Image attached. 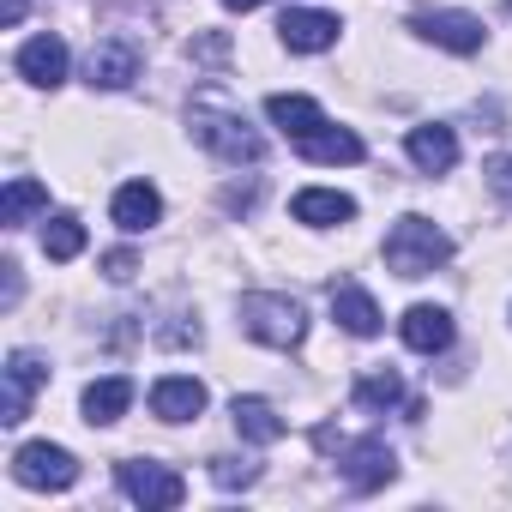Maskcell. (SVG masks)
<instances>
[{"label": "cell", "instance_id": "7402d4cb", "mask_svg": "<svg viewBox=\"0 0 512 512\" xmlns=\"http://www.w3.org/2000/svg\"><path fill=\"white\" fill-rule=\"evenodd\" d=\"M37 211H49V187H43V181H31V175H13V181H7V193H0V223L19 229V223H25V217H37Z\"/></svg>", "mask_w": 512, "mask_h": 512}, {"label": "cell", "instance_id": "f1b7e54d", "mask_svg": "<svg viewBox=\"0 0 512 512\" xmlns=\"http://www.w3.org/2000/svg\"><path fill=\"white\" fill-rule=\"evenodd\" d=\"M229 13H253V7H266V0H223Z\"/></svg>", "mask_w": 512, "mask_h": 512}, {"label": "cell", "instance_id": "7a4b0ae2", "mask_svg": "<svg viewBox=\"0 0 512 512\" xmlns=\"http://www.w3.org/2000/svg\"><path fill=\"white\" fill-rule=\"evenodd\" d=\"M446 260H452V235L440 223H428V217H398L392 223V235H386V266L398 278H428Z\"/></svg>", "mask_w": 512, "mask_h": 512}, {"label": "cell", "instance_id": "52a82bcc", "mask_svg": "<svg viewBox=\"0 0 512 512\" xmlns=\"http://www.w3.org/2000/svg\"><path fill=\"white\" fill-rule=\"evenodd\" d=\"M410 31H416L422 43L452 49V55H476V49H482V37H488L476 13H416V19H410Z\"/></svg>", "mask_w": 512, "mask_h": 512}, {"label": "cell", "instance_id": "83f0119b", "mask_svg": "<svg viewBox=\"0 0 512 512\" xmlns=\"http://www.w3.org/2000/svg\"><path fill=\"white\" fill-rule=\"evenodd\" d=\"M19 19H25V0H7V7H0V25H7V31H13Z\"/></svg>", "mask_w": 512, "mask_h": 512}, {"label": "cell", "instance_id": "2e32d148", "mask_svg": "<svg viewBox=\"0 0 512 512\" xmlns=\"http://www.w3.org/2000/svg\"><path fill=\"white\" fill-rule=\"evenodd\" d=\"M290 211H296V223H308V229H332V223H350V217H356V199H350V193H332V187H302V193L290 199Z\"/></svg>", "mask_w": 512, "mask_h": 512}, {"label": "cell", "instance_id": "9a60e30c", "mask_svg": "<svg viewBox=\"0 0 512 512\" xmlns=\"http://www.w3.org/2000/svg\"><path fill=\"white\" fill-rule=\"evenodd\" d=\"M19 79L55 91V85L67 79V43H61V37H31V43L19 49Z\"/></svg>", "mask_w": 512, "mask_h": 512}, {"label": "cell", "instance_id": "3957f363", "mask_svg": "<svg viewBox=\"0 0 512 512\" xmlns=\"http://www.w3.org/2000/svg\"><path fill=\"white\" fill-rule=\"evenodd\" d=\"M241 332L253 344H266V350H296L308 338V314L296 296H266V290H253L241 296Z\"/></svg>", "mask_w": 512, "mask_h": 512}, {"label": "cell", "instance_id": "8fae6325", "mask_svg": "<svg viewBox=\"0 0 512 512\" xmlns=\"http://www.w3.org/2000/svg\"><path fill=\"white\" fill-rule=\"evenodd\" d=\"M392 476H398V458H392L386 440H356V446L344 452V482H350V488L368 494V488H386Z\"/></svg>", "mask_w": 512, "mask_h": 512}, {"label": "cell", "instance_id": "8992f818", "mask_svg": "<svg viewBox=\"0 0 512 512\" xmlns=\"http://www.w3.org/2000/svg\"><path fill=\"white\" fill-rule=\"evenodd\" d=\"M43 386H49V362L31 356V350H13V356H7V404H0V422L19 428L25 410H31V398H37Z\"/></svg>", "mask_w": 512, "mask_h": 512}, {"label": "cell", "instance_id": "d6986e66", "mask_svg": "<svg viewBox=\"0 0 512 512\" xmlns=\"http://www.w3.org/2000/svg\"><path fill=\"white\" fill-rule=\"evenodd\" d=\"M127 404H133V380H127V374H109V380H91V386H85V422H91V428L121 422Z\"/></svg>", "mask_w": 512, "mask_h": 512}, {"label": "cell", "instance_id": "4fadbf2b", "mask_svg": "<svg viewBox=\"0 0 512 512\" xmlns=\"http://www.w3.org/2000/svg\"><path fill=\"white\" fill-rule=\"evenodd\" d=\"M332 320H338L350 338H374V332H380V302H374L362 284L344 278V284H332Z\"/></svg>", "mask_w": 512, "mask_h": 512}, {"label": "cell", "instance_id": "44dd1931", "mask_svg": "<svg viewBox=\"0 0 512 512\" xmlns=\"http://www.w3.org/2000/svg\"><path fill=\"white\" fill-rule=\"evenodd\" d=\"M296 151L308 157V163H362V139L350 133V127H314L308 139H296Z\"/></svg>", "mask_w": 512, "mask_h": 512}, {"label": "cell", "instance_id": "4316f807", "mask_svg": "<svg viewBox=\"0 0 512 512\" xmlns=\"http://www.w3.org/2000/svg\"><path fill=\"white\" fill-rule=\"evenodd\" d=\"M488 187H494L500 205H512V157H494L488 163Z\"/></svg>", "mask_w": 512, "mask_h": 512}, {"label": "cell", "instance_id": "ac0fdd59", "mask_svg": "<svg viewBox=\"0 0 512 512\" xmlns=\"http://www.w3.org/2000/svg\"><path fill=\"white\" fill-rule=\"evenodd\" d=\"M109 211H115V223H121L127 235H145V229L163 217V199H157V187H151V181H127V187L115 193V205H109Z\"/></svg>", "mask_w": 512, "mask_h": 512}, {"label": "cell", "instance_id": "484cf974", "mask_svg": "<svg viewBox=\"0 0 512 512\" xmlns=\"http://www.w3.org/2000/svg\"><path fill=\"white\" fill-rule=\"evenodd\" d=\"M103 272H109L115 284H127V278L139 272V253H133V247H115V253H103Z\"/></svg>", "mask_w": 512, "mask_h": 512}, {"label": "cell", "instance_id": "9c48e42d", "mask_svg": "<svg viewBox=\"0 0 512 512\" xmlns=\"http://www.w3.org/2000/svg\"><path fill=\"white\" fill-rule=\"evenodd\" d=\"M338 19L332 13H314V7H290L284 19H278V37H284V49H296V55H326L332 43H338Z\"/></svg>", "mask_w": 512, "mask_h": 512}, {"label": "cell", "instance_id": "5bb4252c", "mask_svg": "<svg viewBox=\"0 0 512 512\" xmlns=\"http://www.w3.org/2000/svg\"><path fill=\"white\" fill-rule=\"evenodd\" d=\"M398 332H404V344H410V350L440 356V350L452 344V314H446V308H434V302H416V308L398 320Z\"/></svg>", "mask_w": 512, "mask_h": 512}, {"label": "cell", "instance_id": "277c9868", "mask_svg": "<svg viewBox=\"0 0 512 512\" xmlns=\"http://www.w3.org/2000/svg\"><path fill=\"white\" fill-rule=\"evenodd\" d=\"M13 476H19L25 488H49V494H61V488H73V482H79V458H73L67 446L31 440V446H19V452H13Z\"/></svg>", "mask_w": 512, "mask_h": 512}, {"label": "cell", "instance_id": "603a6c76", "mask_svg": "<svg viewBox=\"0 0 512 512\" xmlns=\"http://www.w3.org/2000/svg\"><path fill=\"white\" fill-rule=\"evenodd\" d=\"M398 398H404L398 368H368V374L356 380V404H368V410H392Z\"/></svg>", "mask_w": 512, "mask_h": 512}, {"label": "cell", "instance_id": "6da1fadb", "mask_svg": "<svg viewBox=\"0 0 512 512\" xmlns=\"http://www.w3.org/2000/svg\"><path fill=\"white\" fill-rule=\"evenodd\" d=\"M187 127H193V139H199L211 157H223V163H260V157H266V139L253 133V127H247V115H241V109H229L217 91H199V97H193Z\"/></svg>", "mask_w": 512, "mask_h": 512}, {"label": "cell", "instance_id": "ba28073f", "mask_svg": "<svg viewBox=\"0 0 512 512\" xmlns=\"http://www.w3.org/2000/svg\"><path fill=\"white\" fill-rule=\"evenodd\" d=\"M133 79H139V49H133V43L109 37V43H97V49L85 55V85H91V91H127Z\"/></svg>", "mask_w": 512, "mask_h": 512}, {"label": "cell", "instance_id": "d4e9b609", "mask_svg": "<svg viewBox=\"0 0 512 512\" xmlns=\"http://www.w3.org/2000/svg\"><path fill=\"white\" fill-rule=\"evenodd\" d=\"M253 476H260V464H247V458H211V482L217 488H247Z\"/></svg>", "mask_w": 512, "mask_h": 512}, {"label": "cell", "instance_id": "e0dca14e", "mask_svg": "<svg viewBox=\"0 0 512 512\" xmlns=\"http://www.w3.org/2000/svg\"><path fill=\"white\" fill-rule=\"evenodd\" d=\"M229 422H235V434H241V440H253V446H278V440H284V428H290L266 398H235V404H229Z\"/></svg>", "mask_w": 512, "mask_h": 512}, {"label": "cell", "instance_id": "5b68a950", "mask_svg": "<svg viewBox=\"0 0 512 512\" xmlns=\"http://www.w3.org/2000/svg\"><path fill=\"white\" fill-rule=\"evenodd\" d=\"M115 482L133 506H181L187 500V482L169 470V464H151V458H127L115 464Z\"/></svg>", "mask_w": 512, "mask_h": 512}, {"label": "cell", "instance_id": "ffe728a7", "mask_svg": "<svg viewBox=\"0 0 512 512\" xmlns=\"http://www.w3.org/2000/svg\"><path fill=\"white\" fill-rule=\"evenodd\" d=\"M266 115H272L290 139H308L314 127H326V109H320L314 97H302V91H278V97H266Z\"/></svg>", "mask_w": 512, "mask_h": 512}, {"label": "cell", "instance_id": "cb8c5ba5", "mask_svg": "<svg viewBox=\"0 0 512 512\" xmlns=\"http://www.w3.org/2000/svg\"><path fill=\"white\" fill-rule=\"evenodd\" d=\"M43 253H49V260H79V253H85V223L79 217H49Z\"/></svg>", "mask_w": 512, "mask_h": 512}, {"label": "cell", "instance_id": "30bf717a", "mask_svg": "<svg viewBox=\"0 0 512 512\" xmlns=\"http://www.w3.org/2000/svg\"><path fill=\"white\" fill-rule=\"evenodd\" d=\"M199 410H205V386L193 374H163L151 386V416L157 422H193Z\"/></svg>", "mask_w": 512, "mask_h": 512}, {"label": "cell", "instance_id": "7c38bea8", "mask_svg": "<svg viewBox=\"0 0 512 512\" xmlns=\"http://www.w3.org/2000/svg\"><path fill=\"white\" fill-rule=\"evenodd\" d=\"M410 163L422 169V175H446L452 163H458V133L452 127H440V121H422V127H410Z\"/></svg>", "mask_w": 512, "mask_h": 512}]
</instances>
